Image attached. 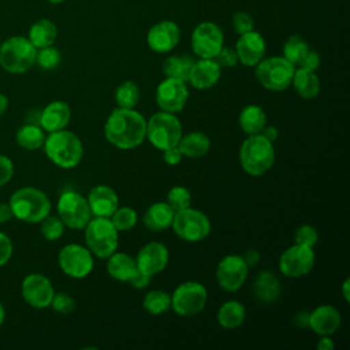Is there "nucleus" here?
I'll return each mask as SVG.
<instances>
[{
  "label": "nucleus",
  "instance_id": "obj_40",
  "mask_svg": "<svg viewBox=\"0 0 350 350\" xmlns=\"http://www.w3.org/2000/svg\"><path fill=\"white\" fill-rule=\"evenodd\" d=\"M165 202L176 212L179 209H183L191 205V193L185 186H180V185L172 186L167 193Z\"/></svg>",
  "mask_w": 350,
  "mask_h": 350
},
{
  "label": "nucleus",
  "instance_id": "obj_2",
  "mask_svg": "<svg viewBox=\"0 0 350 350\" xmlns=\"http://www.w3.org/2000/svg\"><path fill=\"white\" fill-rule=\"evenodd\" d=\"M46 157L63 170L75 168L83 157V145L77 134L66 129L48 133L42 145Z\"/></svg>",
  "mask_w": 350,
  "mask_h": 350
},
{
  "label": "nucleus",
  "instance_id": "obj_34",
  "mask_svg": "<svg viewBox=\"0 0 350 350\" xmlns=\"http://www.w3.org/2000/svg\"><path fill=\"white\" fill-rule=\"evenodd\" d=\"M15 139L21 148L26 150H37L44 145L45 133L38 124L26 123L18 129Z\"/></svg>",
  "mask_w": 350,
  "mask_h": 350
},
{
  "label": "nucleus",
  "instance_id": "obj_11",
  "mask_svg": "<svg viewBox=\"0 0 350 350\" xmlns=\"http://www.w3.org/2000/svg\"><path fill=\"white\" fill-rule=\"evenodd\" d=\"M57 216L66 227L71 230H83L93 217L88 200L77 191H64L57 200Z\"/></svg>",
  "mask_w": 350,
  "mask_h": 350
},
{
  "label": "nucleus",
  "instance_id": "obj_6",
  "mask_svg": "<svg viewBox=\"0 0 350 350\" xmlns=\"http://www.w3.org/2000/svg\"><path fill=\"white\" fill-rule=\"evenodd\" d=\"M37 48L23 36H12L0 45V66L11 74L26 72L36 63Z\"/></svg>",
  "mask_w": 350,
  "mask_h": 350
},
{
  "label": "nucleus",
  "instance_id": "obj_24",
  "mask_svg": "<svg viewBox=\"0 0 350 350\" xmlns=\"http://www.w3.org/2000/svg\"><path fill=\"white\" fill-rule=\"evenodd\" d=\"M71 119V109L70 105L64 101H52L48 105L44 107V109L40 112V127L46 131H57L62 129H66V126L70 123Z\"/></svg>",
  "mask_w": 350,
  "mask_h": 350
},
{
  "label": "nucleus",
  "instance_id": "obj_47",
  "mask_svg": "<svg viewBox=\"0 0 350 350\" xmlns=\"http://www.w3.org/2000/svg\"><path fill=\"white\" fill-rule=\"evenodd\" d=\"M14 175V163L10 157L0 154V187L11 180Z\"/></svg>",
  "mask_w": 350,
  "mask_h": 350
},
{
  "label": "nucleus",
  "instance_id": "obj_56",
  "mask_svg": "<svg viewBox=\"0 0 350 350\" xmlns=\"http://www.w3.org/2000/svg\"><path fill=\"white\" fill-rule=\"evenodd\" d=\"M349 288H350V279L346 278L342 283V294H343V298L346 302L350 301V290Z\"/></svg>",
  "mask_w": 350,
  "mask_h": 350
},
{
  "label": "nucleus",
  "instance_id": "obj_4",
  "mask_svg": "<svg viewBox=\"0 0 350 350\" xmlns=\"http://www.w3.org/2000/svg\"><path fill=\"white\" fill-rule=\"evenodd\" d=\"M239 163L247 175H264L275 163L273 144L261 134L247 135L239 148Z\"/></svg>",
  "mask_w": 350,
  "mask_h": 350
},
{
  "label": "nucleus",
  "instance_id": "obj_3",
  "mask_svg": "<svg viewBox=\"0 0 350 350\" xmlns=\"http://www.w3.org/2000/svg\"><path fill=\"white\" fill-rule=\"evenodd\" d=\"M12 216L25 223H40L51 212V200L40 189L25 186L14 191L10 197Z\"/></svg>",
  "mask_w": 350,
  "mask_h": 350
},
{
  "label": "nucleus",
  "instance_id": "obj_12",
  "mask_svg": "<svg viewBox=\"0 0 350 350\" xmlns=\"http://www.w3.org/2000/svg\"><path fill=\"white\" fill-rule=\"evenodd\" d=\"M57 262L63 273L72 279L86 278L94 267L92 252L82 245L68 243L57 254Z\"/></svg>",
  "mask_w": 350,
  "mask_h": 350
},
{
  "label": "nucleus",
  "instance_id": "obj_58",
  "mask_svg": "<svg viewBox=\"0 0 350 350\" xmlns=\"http://www.w3.org/2000/svg\"><path fill=\"white\" fill-rule=\"evenodd\" d=\"M4 320H5V309H4V306L0 304V325L4 323Z\"/></svg>",
  "mask_w": 350,
  "mask_h": 350
},
{
  "label": "nucleus",
  "instance_id": "obj_37",
  "mask_svg": "<svg viewBox=\"0 0 350 350\" xmlns=\"http://www.w3.org/2000/svg\"><path fill=\"white\" fill-rule=\"evenodd\" d=\"M309 49V44L298 34H293L290 36L282 48L283 52V57L286 60H288L291 64L298 66V63L301 62V59L304 57V55L308 52Z\"/></svg>",
  "mask_w": 350,
  "mask_h": 350
},
{
  "label": "nucleus",
  "instance_id": "obj_33",
  "mask_svg": "<svg viewBox=\"0 0 350 350\" xmlns=\"http://www.w3.org/2000/svg\"><path fill=\"white\" fill-rule=\"evenodd\" d=\"M194 59L189 55H171L163 63V72L167 78L179 79L187 83Z\"/></svg>",
  "mask_w": 350,
  "mask_h": 350
},
{
  "label": "nucleus",
  "instance_id": "obj_7",
  "mask_svg": "<svg viewBox=\"0 0 350 350\" xmlns=\"http://www.w3.org/2000/svg\"><path fill=\"white\" fill-rule=\"evenodd\" d=\"M182 133V124L176 113L159 111L146 119V139L159 150L176 146Z\"/></svg>",
  "mask_w": 350,
  "mask_h": 350
},
{
  "label": "nucleus",
  "instance_id": "obj_9",
  "mask_svg": "<svg viewBox=\"0 0 350 350\" xmlns=\"http://www.w3.org/2000/svg\"><path fill=\"white\" fill-rule=\"evenodd\" d=\"M171 228L174 234L186 242H200L211 232L209 217L191 206L179 209L174 213Z\"/></svg>",
  "mask_w": 350,
  "mask_h": 350
},
{
  "label": "nucleus",
  "instance_id": "obj_21",
  "mask_svg": "<svg viewBox=\"0 0 350 350\" xmlns=\"http://www.w3.org/2000/svg\"><path fill=\"white\" fill-rule=\"evenodd\" d=\"M342 323L340 312L328 304L319 305L309 313L308 327L317 335H332L338 331Z\"/></svg>",
  "mask_w": 350,
  "mask_h": 350
},
{
  "label": "nucleus",
  "instance_id": "obj_15",
  "mask_svg": "<svg viewBox=\"0 0 350 350\" xmlns=\"http://www.w3.org/2000/svg\"><path fill=\"white\" fill-rule=\"evenodd\" d=\"M249 267L239 254H228L223 257L216 267L217 284L228 293L238 291L247 279Z\"/></svg>",
  "mask_w": 350,
  "mask_h": 350
},
{
  "label": "nucleus",
  "instance_id": "obj_54",
  "mask_svg": "<svg viewBox=\"0 0 350 350\" xmlns=\"http://www.w3.org/2000/svg\"><path fill=\"white\" fill-rule=\"evenodd\" d=\"M334 346H335V345H334L332 339H331L328 335H323V336L319 339L317 345H316V347H317L319 350H332Z\"/></svg>",
  "mask_w": 350,
  "mask_h": 350
},
{
  "label": "nucleus",
  "instance_id": "obj_30",
  "mask_svg": "<svg viewBox=\"0 0 350 350\" xmlns=\"http://www.w3.org/2000/svg\"><path fill=\"white\" fill-rule=\"evenodd\" d=\"M216 319L219 325L224 329H235L245 323L246 309L239 301L230 299L220 305Z\"/></svg>",
  "mask_w": 350,
  "mask_h": 350
},
{
  "label": "nucleus",
  "instance_id": "obj_17",
  "mask_svg": "<svg viewBox=\"0 0 350 350\" xmlns=\"http://www.w3.org/2000/svg\"><path fill=\"white\" fill-rule=\"evenodd\" d=\"M23 299L34 309H45L51 305L55 294L51 280L42 273H29L21 286Z\"/></svg>",
  "mask_w": 350,
  "mask_h": 350
},
{
  "label": "nucleus",
  "instance_id": "obj_49",
  "mask_svg": "<svg viewBox=\"0 0 350 350\" xmlns=\"http://www.w3.org/2000/svg\"><path fill=\"white\" fill-rule=\"evenodd\" d=\"M161 152H163V160H164V163L168 164V165H171V167L178 165V164L182 161V159H183V154H182L180 149L178 148V145H176V146L167 148V149H164V150H161Z\"/></svg>",
  "mask_w": 350,
  "mask_h": 350
},
{
  "label": "nucleus",
  "instance_id": "obj_59",
  "mask_svg": "<svg viewBox=\"0 0 350 350\" xmlns=\"http://www.w3.org/2000/svg\"><path fill=\"white\" fill-rule=\"evenodd\" d=\"M49 3H52V4H60V3H63V1H66V0H48Z\"/></svg>",
  "mask_w": 350,
  "mask_h": 350
},
{
  "label": "nucleus",
  "instance_id": "obj_57",
  "mask_svg": "<svg viewBox=\"0 0 350 350\" xmlns=\"http://www.w3.org/2000/svg\"><path fill=\"white\" fill-rule=\"evenodd\" d=\"M8 108V98L5 94L0 93V116L7 111Z\"/></svg>",
  "mask_w": 350,
  "mask_h": 350
},
{
  "label": "nucleus",
  "instance_id": "obj_14",
  "mask_svg": "<svg viewBox=\"0 0 350 350\" xmlns=\"http://www.w3.org/2000/svg\"><path fill=\"white\" fill-rule=\"evenodd\" d=\"M316 254L313 247L294 243L279 257V271L287 278L306 276L314 267Z\"/></svg>",
  "mask_w": 350,
  "mask_h": 350
},
{
  "label": "nucleus",
  "instance_id": "obj_60",
  "mask_svg": "<svg viewBox=\"0 0 350 350\" xmlns=\"http://www.w3.org/2000/svg\"><path fill=\"white\" fill-rule=\"evenodd\" d=\"M0 45H1V41H0Z\"/></svg>",
  "mask_w": 350,
  "mask_h": 350
},
{
  "label": "nucleus",
  "instance_id": "obj_25",
  "mask_svg": "<svg viewBox=\"0 0 350 350\" xmlns=\"http://www.w3.org/2000/svg\"><path fill=\"white\" fill-rule=\"evenodd\" d=\"M174 213L175 211L165 201H157L148 206L144 213L142 221L149 231L160 232L171 228Z\"/></svg>",
  "mask_w": 350,
  "mask_h": 350
},
{
  "label": "nucleus",
  "instance_id": "obj_42",
  "mask_svg": "<svg viewBox=\"0 0 350 350\" xmlns=\"http://www.w3.org/2000/svg\"><path fill=\"white\" fill-rule=\"evenodd\" d=\"M319 242V232L316 227L310 224H302L295 230L294 234V243L305 245L309 247H314Z\"/></svg>",
  "mask_w": 350,
  "mask_h": 350
},
{
  "label": "nucleus",
  "instance_id": "obj_5",
  "mask_svg": "<svg viewBox=\"0 0 350 350\" xmlns=\"http://www.w3.org/2000/svg\"><path fill=\"white\" fill-rule=\"evenodd\" d=\"M86 247L98 258H108L119 246V231L109 217L93 216L83 228Z\"/></svg>",
  "mask_w": 350,
  "mask_h": 350
},
{
  "label": "nucleus",
  "instance_id": "obj_23",
  "mask_svg": "<svg viewBox=\"0 0 350 350\" xmlns=\"http://www.w3.org/2000/svg\"><path fill=\"white\" fill-rule=\"evenodd\" d=\"M86 200L92 216L111 217V215L119 206V197L116 191L108 185H97L92 187Z\"/></svg>",
  "mask_w": 350,
  "mask_h": 350
},
{
  "label": "nucleus",
  "instance_id": "obj_27",
  "mask_svg": "<svg viewBox=\"0 0 350 350\" xmlns=\"http://www.w3.org/2000/svg\"><path fill=\"white\" fill-rule=\"evenodd\" d=\"M107 260V272L108 275L119 282H127L138 271L135 258L124 252H113Z\"/></svg>",
  "mask_w": 350,
  "mask_h": 350
},
{
  "label": "nucleus",
  "instance_id": "obj_50",
  "mask_svg": "<svg viewBox=\"0 0 350 350\" xmlns=\"http://www.w3.org/2000/svg\"><path fill=\"white\" fill-rule=\"evenodd\" d=\"M150 279H152V276H149L141 271H137L135 275L129 280V283L131 284V287L141 290V288H145L150 283Z\"/></svg>",
  "mask_w": 350,
  "mask_h": 350
},
{
  "label": "nucleus",
  "instance_id": "obj_13",
  "mask_svg": "<svg viewBox=\"0 0 350 350\" xmlns=\"http://www.w3.org/2000/svg\"><path fill=\"white\" fill-rule=\"evenodd\" d=\"M193 52L201 59H213L224 45V34L219 25L211 21L198 23L190 36Z\"/></svg>",
  "mask_w": 350,
  "mask_h": 350
},
{
  "label": "nucleus",
  "instance_id": "obj_44",
  "mask_svg": "<svg viewBox=\"0 0 350 350\" xmlns=\"http://www.w3.org/2000/svg\"><path fill=\"white\" fill-rule=\"evenodd\" d=\"M49 306L57 313L67 314L75 309V299L66 293H55Z\"/></svg>",
  "mask_w": 350,
  "mask_h": 350
},
{
  "label": "nucleus",
  "instance_id": "obj_8",
  "mask_svg": "<svg viewBox=\"0 0 350 350\" xmlns=\"http://www.w3.org/2000/svg\"><path fill=\"white\" fill-rule=\"evenodd\" d=\"M258 83L271 92H283L291 85L295 66L283 56L264 57L254 66Z\"/></svg>",
  "mask_w": 350,
  "mask_h": 350
},
{
  "label": "nucleus",
  "instance_id": "obj_48",
  "mask_svg": "<svg viewBox=\"0 0 350 350\" xmlns=\"http://www.w3.org/2000/svg\"><path fill=\"white\" fill-rule=\"evenodd\" d=\"M12 250L14 246L10 237L5 235L4 232H0V267L8 262V260L12 256Z\"/></svg>",
  "mask_w": 350,
  "mask_h": 350
},
{
  "label": "nucleus",
  "instance_id": "obj_39",
  "mask_svg": "<svg viewBox=\"0 0 350 350\" xmlns=\"http://www.w3.org/2000/svg\"><path fill=\"white\" fill-rule=\"evenodd\" d=\"M40 223H41V226H40L41 235L46 241H56L64 234L66 226H64V223L62 221V219L59 216L48 215Z\"/></svg>",
  "mask_w": 350,
  "mask_h": 350
},
{
  "label": "nucleus",
  "instance_id": "obj_36",
  "mask_svg": "<svg viewBox=\"0 0 350 350\" xmlns=\"http://www.w3.org/2000/svg\"><path fill=\"white\" fill-rule=\"evenodd\" d=\"M142 306L149 314H161L171 309V294L164 290H150L145 294Z\"/></svg>",
  "mask_w": 350,
  "mask_h": 350
},
{
  "label": "nucleus",
  "instance_id": "obj_31",
  "mask_svg": "<svg viewBox=\"0 0 350 350\" xmlns=\"http://www.w3.org/2000/svg\"><path fill=\"white\" fill-rule=\"evenodd\" d=\"M238 123L245 134H260L264 126L267 124L265 111L262 109V107L257 104H249L242 108L238 118Z\"/></svg>",
  "mask_w": 350,
  "mask_h": 350
},
{
  "label": "nucleus",
  "instance_id": "obj_1",
  "mask_svg": "<svg viewBox=\"0 0 350 350\" xmlns=\"http://www.w3.org/2000/svg\"><path fill=\"white\" fill-rule=\"evenodd\" d=\"M104 137L118 149H134L146 137V119L134 108L116 107L104 123Z\"/></svg>",
  "mask_w": 350,
  "mask_h": 350
},
{
  "label": "nucleus",
  "instance_id": "obj_10",
  "mask_svg": "<svg viewBox=\"0 0 350 350\" xmlns=\"http://www.w3.org/2000/svg\"><path fill=\"white\" fill-rule=\"evenodd\" d=\"M208 301L206 287L196 280H187L175 287L171 294V309L182 317L201 313Z\"/></svg>",
  "mask_w": 350,
  "mask_h": 350
},
{
  "label": "nucleus",
  "instance_id": "obj_20",
  "mask_svg": "<svg viewBox=\"0 0 350 350\" xmlns=\"http://www.w3.org/2000/svg\"><path fill=\"white\" fill-rule=\"evenodd\" d=\"M234 49L241 64L245 67H254L264 59L267 44L264 37L253 29L239 36Z\"/></svg>",
  "mask_w": 350,
  "mask_h": 350
},
{
  "label": "nucleus",
  "instance_id": "obj_51",
  "mask_svg": "<svg viewBox=\"0 0 350 350\" xmlns=\"http://www.w3.org/2000/svg\"><path fill=\"white\" fill-rule=\"evenodd\" d=\"M242 258L243 261L246 262V265L249 268L257 265V262L260 261V253L256 250V249H247L243 254H242Z\"/></svg>",
  "mask_w": 350,
  "mask_h": 350
},
{
  "label": "nucleus",
  "instance_id": "obj_18",
  "mask_svg": "<svg viewBox=\"0 0 350 350\" xmlns=\"http://www.w3.org/2000/svg\"><path fill=\"white\" fill-rule=\"evenodd\" d=\"M180 40L179 26L170 19L160 21L150 26L146 33V44L149 49L156 53H168L171 52Z\"/></svg>",
  "mask_w": 350,
  "mask_h": 350
},
{
  "label": "nucleus",
  "instance_id": "obj_53",
  "mask_svg": "<svg viewBox=\"0 0 350 350\" xmlns=\"http://www.w3.org/2000/svg\"><path fill=\"white\" fill-rule=\"evenodd\" d=\"M12 216V211L10 208L8 202H0V224L8 221Z\"/></svg>",
  "mask_w": 350,
  "mask_h": 350
},
{
  "label": "nucleus",
  "instance_id": "obj_43",
  "mask_svg": "<svg viewBox=\"0 0 350 350\" xmlns=\"http://www.w3.org/2000/svg\"><path fill=\"white\" fill-rule=\"evenodd\" d=\"M231 25H232L234 31L238 36H241L243 33H247V31L254 29V21H253L252 15L249 12H246V11H237L232 15Z\"/></svg>",
  "mask_w": 350,
  "mask_h": 350
},
{
  "label": "nucleus",
  "instance_id": "obj_29",
  "mask_svg": "<svg viewBox=\"0 0 350 350\" xmlns=\"http://www.w3.org/2000/svg\"><path fill=\"white\" fill-rule=\"evenodd\" d=\"M291 85L294 90L301 96L302 98L312 100L319 96L320 93V79L316 74V71L305 70V68H295Z\"/></svg>",
  "mask_w": 350,
  "mask_h": 350
},
{
  "label": "nucleus",
  "instance_id": "obj_46",
  "mask_svg": "<svg viewBox=\"0 0 350 350\" xmlns=\"http://www.w3.org/2000/svg\"><path fill=\"white\" fill-rule=\"evenodd\" d=\"M320 63H321V59H320L319 52L309 48L308 52L301 59V62L298 63V67L305 68V70H310V71H316L320 67Z\"/></svg>",
  "mask_w": 350,
  "mask_h": 350
},
{
  "label": "nucleus",
  "instance_id": "obj_22",
  "mask_svg": "<svg viewBox=\"0 0 350 350\" xmlns=\"http://www.w3.org/2000/svg\"><path fill=\"white\" fill-rule=\"evenodd\" d=\"M221 77V67L215 59H201L194 60V64L190 70L187 83L194 89L206 90L215 86Z\"/></svg>",
  "mask_w": 350,
  "mask_h": 350
},
{
  "label": "nucleus",
  "instance_id": "obj_32",
  "mask_svg": "<svg viewBox=\"0 0 350 350\" xmlns=\"http://www.w3.org/2000/svg\"><path fill=\"white\" fill-rule=\"evenodd\" d=\"M57 36V27L56 25L49 19H38L34 22L29 29V41L37 48L49 46L55 42Z\"/></svg>",
  "mask_w": 350,
  "mask_h": 350
},
{
  "label": "nucleus",
  "instance_id": "obj_38",
  "mask_svg": "<svg viewBox=\"0 0 350 350\" xmlns=\"http://www.w3.org/2000/svg\"><path fill=\"white\" fill-rule=\"evenodd\" d=\"M109 219L113 223L115 228L119 232H122V231L131 230L137 224L138 215L135 209L131 206H118Z\"/></svg>",
  "mask_w": 350,
  "mask_h": 350
},
{
  "label": "nucleus",
  "instance_id": "obj_16",
  "mask_svg": "<svg viewBox=\"0 0 350 350\" xmlns=\"http://www.w3.org/2000/svg\"><path fill=\"white\" fill-rule=\"evenodd\" d=\"M156 104L160 111L178 113L180 112L189 98L187 83L174 78H164L156 88Z\"/></svg>",
  "mask_w": 350,
  "mask_h": 350
},
{
  "label": "nucleus",
  "instance_id": "obj_19",
  "mask_svg": "<svg viewBox=\"0 0 350 350\" xmlns=\"http://www.w3.org/2000/svg\"><path fill=\"white\" fill-rule=\"evenodd\" d=\"M170 260V252L168 247L161 242H148L144 245L137 256H135V264L138 271L154 276L160 273L168 264Z\"/></svg>",
  "mask_w": 350,
  "mask_h": 350
},
{
  "label": "nucleus",
  "instance_id": "obj_35",
  "mask_svg": "<svg viewBox=\"0 0 350 350\" xmlns=\"http://www.w3.org/2000/svg\"><path fill=\"white\" fill-rule=\"evenodd\" d=\"M139 97L141 90L134 81H124L115 89V103L119 108H135Z\"/></svg>",
  "mask_w": 350,
  "mask_h": 350
},
{
  "label": "nucleus",
  "instance_id": "obj_52",
  "mask_svg": "<svg viewBox=\"0 0 350 350\" xmlns=\"http://www.w3.org/2000/svg\"><path fill=\"white\" fill-rule=\"evenodd\" d=\"M264 138H267L269 142H275L276 139H278V135H279V131H278V129L275 127V126H264V129L261 130V133H260Z\"/></svg>",
  "mask_w": 350,
  "mask_h": 350
},
{
  "label": "nucleus",
  "instance_id": "obj_55",
  "mask_svg": "<svg viewBox=\"0 0 350 350\" xmlns=\"http://www.w3.org/2000/svg\"><path fill=\"white\" fill-rule=\"evenodd\" d=\"M308 320H309V313H306V312H299V313H297V316H295V324H297L299 328L308 327Z\"/></svg>",
  "mask_w": 350,
  "mask_h": 350
},
{
  "label": "nucleus",
  "instance_id": "obj_45",
  "mask_svg": "<svg viewBox=\"0 0 350 350\" xmlns=\"http://www.w3.org/2000/svg\"><path fill=\"white\" fill-rule=\"evenodd\" d=\"M213 59L217 62V64L221 68H231L239 63L235 49L230 48V46H224V45Z\"/></svg>",
  "mask_w": 350,
  "mask_h": 350
},
{
  "label": "nucleus",
  "instance_id": "obj_28",
  "mask_svg": "<svg viewBox=\"0 0 350 350\" xmlns=\"http://www.w3.org/2000/svg\"><path fill=\"white\" fill-rule=\"evenodd\" d=\"M178 148L180 149L183 157L198 159L209 152L211 138L202 131H190L180 137Z\"/></svg>",
  "mask_w": 350,
  "mask_h": 350
},
{
  "label": "nucleus",
  "instance_id": "obj_41",
  "mask_svg": "<svg viewBox=\"0 0 350 350\" xmlns=\"http://www.w3.org/2000/svg\"><path fill=\"white\" fill-rule=\"evenodd\" d=\"M62 60V55L59 52V49H56L55 46L49 45V46H44L37 49V55H36V63L44 68V70H52L55 67L59 66Z\"/></svg>",
  "mask_w": 350,
  "mask_h": 350
},
{
  "label": "nucleus",
  "instance_id": "obj_26",
  "mask_svg": "<svg viewBox=\"0 0 350 350\" xmlns=\"http://www.w3.org/2000/svg\"><path fill=\"white\" fill-rule=\"evenodd\" d=\"M282 293V286L278 276L265 269L257 273L253 282V294L257 301L262 304L275 302Z\"/></svg>",
  "mask_w": 350,
  "mask_h": 350
}]
</instances>
